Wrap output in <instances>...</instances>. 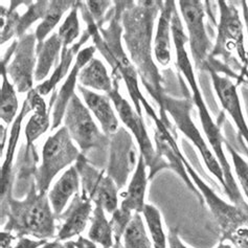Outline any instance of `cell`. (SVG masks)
I'll list each match as a JSON object with an SVG mask.
<instances>
[{
	"label": "cell",
	"mask_w": 248,
	"mask_h": 248,
	"mask_svg": "<svg viewBox=\"0 0 248 248\" xmlns=\"http://www.w3.org/2000/svg\"><path fill=\"white\" fill-rule=\"evenodd\" d=\"M164 1H132L123 13V40L130 55V60L139 73L143 87L157 103L159 110L166 91L152 54L153 31L156 18Z\"/></svg>",
	"instance_id": "6da1fadb"
},
{
	"label": "cell",
	"mask_w": 248,
	"mask_h": 248,
	"mask_svg": "<svg viewBox=\"0 0 248 248\" xmlns=\"http://www.w3.org/2000/svg\"><path fill=\"white\" fill-rule=\"evenodd\" d=\"M172 35L176 51V65H177L180 73L186 78L188 86L191 88L192 100L194 105L198 108L200 123L202 129H203V132L206 136L207 143L208 146L211 147L215 156H216L217 160L219 161L222 171H223L224 180L226 185L224 192L227 195L228 199L231 200L232 203L238 204L245 198L243 197L242 193L240 191L238 182L232 172V166L230 162H228L224 152L223 146L225 139L221 133V124H217L213 120L210 111H208L206 107L203 96H202L200 88L198 86L193 65L191 63L190 58H188L187 50L186 48V44L188 42V37L185 32L184 25H182L181 18L179 16L177 8L175 9L173 13Z\"/></svg>",
	"instance_id": "7a4b0ae2"
},
{
	"label": "cell",
	"mask_w": 248,
	"mask_h": 248,
	"mask_svg": "<svg viewBox=\"0 0 248 248\" xmlns=\"http://www.w3.org/2000/svg\"><path fill=\"white\" fill-rule=\"evenodd\" d=\"M2 219L6 218L2 231L17 238L32 237L38 240L56 239L57 216L50 205L47 194L37 190L35 178L31 181L27 196L22 199L13 197V192L1 200Z\"/></svg>",
	"instance_id": "3957f363"
},
{
	"label": "cell",
	"mask_w": 248,
	"mask_h": 248,
	"mask_svg": "<svg viewBox=\"0 0 248 248\" xmlns=\"http://www.w3.org/2000/svg\"><path fill=\"white\" fill-rule=\"evenodd\" d=\"M217 4L219 22L211 58L216 60L220 58L222 63L239 76L248 70V51L244 44L243 22L236 5L224 0H219Z\"/></svg>",
	"instance_id": "277c9868"
},
{
	"label": "cell",
	"mask_w": 248,
	"mask_h": 248,
	"mask_svg": "<svg viewBox=\"0 0 248 248\" xmlns=\"http://www.w3.org/2000/svg\"><path fill=\"white\" fill-rule=\"evenodd\" d=\"M80 149L70 138L65 126L59 128L49 135L42 148V160L35 173L37 190L40 194H47L56 176L64 169L76 164L81 156Z\"/></svg>",
	"instance_id": "5b68a950"
},
{
	"label": "cell",
	"mask_w": 248,
	"mask_h": 248,
	"mask_svg": "<svg viewBox=\"0 0 248 248\" xmlns=\"http://www.w3.org/2000/svg\"><path fill=\"white\" fill-rule=\"evenodd\" d=\"M193 104V100L190 96L184 97V99H177V97L166 95L164 103H162V108L159 110V117L161 120H169L166 113L172 117L176 128L198 150L205 167L211 174L217 178L225 191L226 185L224 175L219 161L192 120L191 111Z\"/></svg>",
	"instance_id": "8992f818"
},
{
	"label": "cell",
	"mask_w": 248,
	"mask_h": 248,
	"mask_svg": "<svg viewBox=\"0 0 248 248\" xmlns=\"http://www.w3.org/2000/svg\"><path fill=\"white\" fill-rule=\"evenodd\" d=\"M64 126L83 155L91 151L105 154L109 150L110 138L97 127L90 111L77 93L66 108Z\"/></svg>",
	"instance_id": "52a82bcc"
},
{
	"label": "cell",
	"mask_w": 248,
	"mask_h": 248,
	"mask_svg": "<svg viewBox=\"0 0 248 248\" xmlns=\"http://www.w3.org/2000/svg\"><path fill=\"white\" fill-rule=\"evenodd\" d=\"M204 201L219 226L220 241H228L234 248H248V202L233 204L212 190L205 193Z\"/></svg>",
	"instance_id": "ba28073f"
},
{
	"label": "cell",
	"mask_w": 248,
	"mask_h": 248,
	"mask_svg": "<svg viewBox=\"0 0 248 248\" xmlns=\"http://www.w3.org/2000/svg\"><path fill=\"white\" fill-rule=\"evenodd\" d=\"M153 123L155 126L154 142L156 152V166L154 169L153 177L161 170H172L184 180L186 186L197 196L200 203L204 204V200L202 198L200 192L186 172L184 164L185 155L182 154L178 146L177 134H176L175 128L171 122L169 120H161L160 117H158V119L153 121Z\"/></svg>",
	"instance_id": "9c48e42d"
},
{
	"label": "cell",
	"mask_w": 248,
	"mask_h": 248,
	"mask_svg": "<svg viewBox=\"0 0 248 248\" xmlns=\"http://www.w3.org/2000/svg\"><path fill=\"white\" fill-rule=\"evenodd\" d=\"M81 179V194L94 204H101L107 214L112 215L119 207V187L107 175L86 156L81 154L75 164Z\"/></svg>",
	"instance_id": "30bf717a"
},
{
	"label": "cell",
	"mask_w": 248,
	"mask_h": 248,
	"mask_svg": "<svg viewBox=\"0 0 248 248\" xmlns=\"http://www.w3.org/2000/svg\"><path fill=\"white\" fill-rule=\"evenodd\" d=\"M178 4L188 32V43L195 67L206 71L214 44L204 24L205 5L200 0H180Z\"/></svg>",
	"instance_id": "8fae6325"
},
{
	"label": "cell",
	"mask_w": 248,
	"mask_h": 248,
	"mask_svg": "<svg viewBox=\"0 0 248 248\" xmlns=\"http://www.w3.org/2000/svg\"><path fill=\"white\" fill-rule=\"evenodd\" d=\"M113 89L107 94L111 102L113 103L114 108L119 114L121 121L124 123L126 129L131 133L133 139L138 142L140 155L145 159L149 168V178H153L154 169L156 166V152L155 146L150 139L147 131L146 124L143 122L142 115L139 114L138 111L133 108L130 103L120 93L121 78L117 75H112Z\"/></svg>",
	"instance_id": "7c38bea8"
},
{
	"label": "cell",
	"mask_w": 248,
	"mask_h": 248,
	"mask_svg": "<svg viewBox=\"0 0 248 248\" xmlns=\"http://www.w3.org/2000/svg\"><path fill=\"white\" fill-rule=\"evenodd\" d=\"M109 153L106 173L119 190L125 187L138 166L140 155L133 136L124 127L109 136Z\"/></svg>",
	"instance_id": "4fadbf2b"
},
{
	"label": "cell",
	"mask_w": 248,
	"mask_h": 248,
	"mask_svg": "<svg viewBox=\"0 0 248 248\" xmlns=\"http://www.w3.org/2000/svg\"><path fill=\"white\" fill-rule=\"evenodd\" d=\"M37 38L35 32L25 34L18 39L11 62L5 67L10 80L19 93H29L32 90L37 66Z\"/></svg>",
	"instance_id": "5bb4252c"
},
{
	"label": "cell",
	"mask_w": 248,
	"mask_h": 248,
	"mask_svg": "<svg viewBox=\"0 0 248 248\" xmlns=\"http://www.w3.org/2000/svg\"><path fill=\"white\" fill-rule=\"evenodd\" d=\"M93 202L81 194H77L60 216L57 217L58 232L56 240L67 242L80 237L91 220Z\"/></svg>",
	"instance_id": "9a60e30c"
},
{
	"label": "cell",
	"mask_w": 248,
	"mask_h": 248,
	"mask_svg": "<svg viewBox=\"0 0 248 248\" xmlns=\"http://www.w3.org/2000/svg\"><path fill=\"white\" fill-rule=\"evenodd\" d=\"M207 73L211 75L215 93L218 96L222 108L232 117L240 138L245 141L248 148V125L241 106L237 84H234L231 78L224 75L221 76L213 69L207 70Z\"/></svg>",
	"instance_id": "2e32d148"
},
{
	"label": "cell",
	"mask_w": 248,
	"mask_h": 248,
	"mask_svg": "<svg viewBox=\"0 0 248 248\" xmlns=\"http://www.w3.org/2000/svg\"><path fill=\"white\" fill-rule=\"evenodd\" d=\"M95 51L96 48L94 45L85 47L80 51L79 55L76 58L73 69L70 70V73L68 74L61 88L57 91L56 101L53 107V114H51V131L59 129L62 124L68 104L76 93V87L78 86L77 82L79 81L81 70L94 58L93 56Z\"/></svg>",
	"instance_id": "e0dca14e"
},
{
	"label": "cell",
	"mask_w": 248,
	"mask_h": 248,
	"mask_svg": "<svg viewBox=\"0 0 248 248\" xmlns=\"http://www.w3.org/2000/svg\"><path fill=\"white\" fill-rule=\"evenodd\" d=\"M27 97L32 114L24 127V136L25 140H27L25 158L31 156V149L34 147L35 141L39 140V138H41L51 127V121L49 119L51 109L47 107L46 102H45L42 95L39 94L36 89H32L28 93Z\"/></svg>",
	"instance_id": "ac0fdd59"
},
{
	"label": "cell",
	"mask_w": 248,
	"mask_h": 248,
	"mask_svg": "<svg viewBox=\"0 0 248 248\" xmlns=\"http://www.w3.org/2000/svg\"><path fill=\"white\" fill-rule=\"evenodd\" d=\"M149 180V168L142 156L140 155L138 166L129 180L127 190L121 194L123 199L119 206L132 214H142L147 204L146 194Z\"/></svg>",
	"instance_id": "d6986e66"
},
{
	"label": "cell",
	"mask_w": 248,
	"mask_h": 248,
	"mask_svg": "<svg viewBox=\"0 0 248 248\" xmlns=\"http://www.w3.org/2000/svg\"><path fill=\"white\" fill-rule=\"evenodd\" d=\"M30 111H31L30 103L28 97H25L20 112L18 113L17 117L12 125L8 140V147H6L5 158L1 165V174H0V176H1V182H0V185H1V200L13 192V185H14V180H13L14 179V174H13V169H14V157L19 138H20L21 134L22 122Z\"/></svg>",
	"instance_id": "ffe728a7"
},
{
	"label": "cell",
	"mask_w": 248,
	"mask_h": 248,
	"mask_svg": "<svg viewBox=\"0 0 248 248\" xmlns=\"http://www.w3.org/2000/svg\"><path fill=\"white\" fill-rule=\"evenodd\" d=\"M77 88L89 111H91L95 119L99 121L102 131L108 136L113 135L120 129V122L111 105L110 97L96 93L93 90L81 86L80 84H78Z\"/></svg>",
	"instance_id": "44dd1931"
},
{
	"label": "cell",
	"mask_w": 248,
	"mask_h": 248,
	"mask_svg": "<svg viewBox=\"0 0 248 248\" xmlns=\"http://www.w3.org/2000/svg\"><path fill=\"white\" fill-rule=\"evenodd\" d=\"M80 175L74 165L66 169V171L60 176V178L55 182L47 193L50 205L57 217L66 210L70 203L69 201L73 200L75 196L80 193Z\"/></svg>",
	"instance_id": "7402d4cb"
},
{
	"label": "cell",
	"mask_w": 248,
	"mask_h": 248,
	"mask_svg": "<svg viewBox=\"0 0 248 248\" xmlns=\"http://www.w3.org/2000/svg\"><path fill=\"white\" fill-rule=\"evenodd\" d=\"M176 9L174 0L164 1L159 12L156 35L154 38V55L162 66H167L171 62V32L172 18Z\"/></svg>",
	"instance_id": "603a6c76"
},
{
	"label": "cell",
	"mask_w": 248,
	"mask_h": 248,
	"mask_svg": "<svg viewBox=\"0 0 248 248\" xmlns=\"http://www.w3.org/2000/svg\"><path fill=\"white\" fill-rule=\"evenodd\" d=\"M89 39H91V35L89 31L86 29L83 31L81 38L75 44H73L69 47L62 48L60 62L56 66L54 73L51 74V76L46 81L40 83L35 88L39 94L44 96L56 90L57 85L64 79V77L68 76V74L70 73L69 69L71 67V63H73L74 59L79 55V53L82 50L81 47Z\"/></svg>",
	"instance_id": "cb8c5ba5"
},
{
	"label": "cell",
	"mask_w": 248,
	"mask_h": 248,
	"mask_svg": "<svg viewBox=\"0 0 248 248\" xmlns=\"http://www.w3.org/2000/svg\"><path fill=\"white\" fill-rule=\"evenodd\" d=\"M62 48L63 45L58 32L51 34V36L42 43H37V66L34 76L36 82H44L51 68L59 64Z\"/></svg>",
	"instance_id": "d4e9b609"
},
{
	"label": "cell",
	"mask_w": 248,
	"mask_h": 248,
	"mask_svg": "<svg viewBox=\"0 0 248 248\" xmlns=\"http://www.w3.org/2000/svg\"><path fill=\"white\" fill-rule=\"evenodd\" d=\"M79 84L85 88L105 91L108 94L113 89V79L110 77L107 68L99 59L93 58L85 66L79 76Z\"/></svg>",
	"instance_id": "484cf974"
},
{
	"label": "cell",
	"mask_w": 248,
	"mask_h": 248,
	"mask_svg": "<svg viewBox=\"0 0 248 248\" xmlns=\"http://www.w3.org/2000/svg\"><path fill=\"white\" fill-rule=\"evenodd\" d=\"M87 236L90 241L104 248H113L114 246L112 227L110 220L107 219L106 211L101 204H94Z\"/></svg>",
	"instance_id": "4316f807"
},
{
	"label": "cell",
	"mask_w": 248,
	"mask_h": 248,
	"mask_svg": "<svg viewBox=\"0 0 248 248\" xmlns=\"http://www.w3.org/2000/svg\"><path fill=\"white\" fill-rule=\"evenodd\" d=\"M113 248H154L141 214H134L124 233L122 242L114 244Z\"/></svg>",
	"instance_id": "83f0119b"
},
{
	"label": "cell",
	"mask_w": 248,
	"mask_h": 248,
	"mask_svg": "<svg viewBox=\"0 0 248 248\" xmlns=\"http://www.w3.org/2000/svg\"><path fill=\"white\" fill-rule=\"evenodd\" d=\"M1 90H0V117L6 125L14 123L18 115L19 101L16 87L10 80L4 66H1Z\"/></svg>",
	"instance_id": "f1b7e54d"
},
{
	"label": "cell",
	"mask_w": 248,
	"mask_h": 248,
	"mask_svg": "<svg viewBox=\"0 0 248 248\" xmlns=\"http://www.w3.org/2000/svg\"><path fill=\"white\" fill-rule=\"evenodd\" d=\"M77 1H67V0H54L49 1L48 9L46 11L41 23L38 25L35 31L38 43H42L50 34L54 29L61 21L63 15L68 10H71L75 6Z\"/></svg>",
	"instance_id": "f546056e"
},
{
	"label": "cell",
	"mask_w": 248,
	"mask_h": 248,
	"mask_svg": "<svg viewBox=\"0 0 248 248\" xmlns=\"http://www.w3.org/2000/svg\"><path fill=\"white\" fill-rule=\"evenodd\" d=\"M150 238L152 240L154 248H169L168 234L165 232L162 217L159 210L152 204H146L142 211Z\"/></svg>",
	"instance_id": "4dcf8cb0"
},
{
	"label": "cell",
	"mask_w": 248,
	"mask_h": 248,
	"mask_svg": "<svg viewBox=\"0 0 248 248\" xmlns=\"http://www.w3.org/2000/svg\"><path fill=\"white\" fill-rule=\"evenodd\" d=\"M80 1H77L75 6L70 10L69 14L65 18L64 22L59 28L58 36L60 38L63 47H69L75 44L76 40L80 37V21H79Z\"/></svg>",
	"instance_id": "1f68e13d"
},
{
	"label": "cell",
	"mask_w": 248,
	"mask_h": 248,
	"mask_svg": "<svg viewBox=\"0 0 248 248\" xmlns=\"http://www.w3.org/2000/svg\"><path fill=\"white\" fill-rule=\"evenodd\" d=\"M49 1H37L28 5V11L20 16L17 27L16 39L23 37L30 29L39 19H43L48 9Z\"/></svg>",
	"instance_id": "d6a6232c"
},
{
	"label": "cell",
	"mask_w": 248,
	"mask_h": 248,
	"mask_svg": "<svg viewBox=\"0 0 248 248\" xmlns=\"http://www.w3.org/2000/svg\"><path fill=\"white\" fill-rule=\"evenodd\" d=\"M224 147L230 153L232 160V167L238 179V186L242 188L245 200L248 202V161L226 140L224 141Z\"/></svg>",
	"instance_id": "836d02e7"
},
{
	"label": "cell",
	"mask_w": 248,
	"mask_h": 248,
	"mask_svg": "<svg viewBox=\"0 0 248 248\" xmlns=\"http://www.w3.org/2000/svg\"><path fill=\"white\" fill-rule=\"evenodd\" d=\"M133 216L134 214L124 210V208H122L121 206L117 207L116 211L111 215L110 224L113 231L114 244H120L122 242L124 233H125L127 227L130 222H131Z\"/></svg>",
	"instance_id": "e575fe53"
},
{
	"label": "cell",
	"mask_w": 248,
	"mask_h": 248,
	"mask_svg": "<svg viewBox=\"0 0 248 248\" xmlns=\"http://www.w3.org/2000/svg\"><path fill=\"white\" fill-rule=\"evenodd\" d=\"M111 1H94V0H90L86 1V5L89 14L93 17L94 22L97 24V27H101L104 23V19L106 17V12L110 8Z\"/></svg>",
	"instance_id": "d590c367"
},
{
	"label": "cell",
	"mask_w": 248,
	"mask_h": 248,
	"mask_svg": "<svg viewBox=\"0 0 248 248\" xmlns=\"http://www.w3.org/2000/svg\"><path fill=\"white\" fill-rule=\"evenodd\" d=\"M46 242L47 240H34L29 237H21L18 238L16 244H13L10 248H41Z\"/></svg>",
	"instance_id": "8d00e7d4"
},
{
	"label": "cell",
	"mask_w": 248,
	"mask_h": 248,
	"mask_svg": "<svg viewBox=\"0 0 248 248\" xmlns=\"http://www.w3.org/2000/svg\"><path fill=\"white\" fill-rule=\"evenodd\" d=\"M168 245L169 248H190L186 246L179 237L178 232L175 228H171L168 232Z\"/></svg>",
	"instance_id": "74e56055"
},
{
	"label": "cell",
	"mask_w": 248,
	"mask_h": 248,
	"mask_svg": "<svg viewBox=\"0 0 248 248\" xmlns=\"http://www.w3.org/2000/svg\"><path fill=\"white\" fill-rule=\"evenodd\" d=\"M74 242L77 248H104L100 245L93 243V241H90L88 238H85L82 236L78 237V239L74 241Z\"/></svg>",
	"instance_id": "f35d334b"
},
{
	"label": "cell",
	"mask_w": 248,
	"mask_h": 248,
	"mask_svg": "<svg viewBox=\"0 0 248 248\" xmlns=\"http://www.w3.org/2000/svg\"><path fill=\"white\" fill-rule=\"evenodd\" d=\"M41 248H68V243L54 239L53 241H47Z\"/></svg>",
	"instance_id": "ab89813d"
},
{
	"label": "cell",
	"mask_w": 248,
	"mask_h": 248,
	"mask_svg": "<svg viewBox=\"0 0 248 248\" xmlns=\"http://www.w3.org/2000/svg\"><path fill=\"white\" fill-rule=\"evenodd\" d=\"M241 6H242V14H243V18H244V23L246 25V31H247V36H248V5H247V1H241L240 2Z\"/></svg>",
	"instance_id": "60d3db41"
},
{
	"label": "cell",
	"mask_w": 248,
	"mask_h": 248,
	"mask_svg": "<svg viewBox=\"0 0 248 248\" xmlns=\"http://www.w3.org/2000/svg\"><path fill=\"white\" fill-rule=\"evenodd\" d=\"M240 84H245L248 86V70L244 71V73L239 75V79L237 81V86Z\"/></svg>",
	"instance_id": "b9f144b4"
},
{
	"label": "cell",
	"mask_w": 248,
	"mask_h": 248,
	"mask_svg": "<svg viewBox=\"0 0 248 248\" xmlns=\"http://www.w3.org/2000/svg\"><path fill=\"white\" fill-rule=\"evenodd\" d=\"M6 130L4 129V126L1 124V156H3V150H4V141L6 139Z\"/></svg>",
	"instance_id": "7bdbcfd3"
},
{
	"label": "cell",
	"mask_w": 248,
	"mask_h": 248,
	"mask_svg": "<svg viewBox=\"0 0 248 248\" xmlns=\"http://www.w3.org/2000/svg\"><path fill=\"white\" fill-rule=\"evenodd\" d=\"M215 248H234V247L231 243H227V242H223V241H220V243Z\"/></svg>",
	"instance_id": "ee69618b"
},
{
	"label": "cell",
	"mask_w": 248,
	"mask_h": 248,
	"mask_svg": "<svg viewBox=\"0 0 248 248\" xmlns=\"http://www.w3.org/2000/svg\"><path fill=\"white\" fill-rule=\"evenodd\" d=\"M67 243H68V248H77L76 245H75V242H74L73 240H71V241H67Z\"/></svg>",
	"instance_id": "f6af8a7d"
}]
</instances>
